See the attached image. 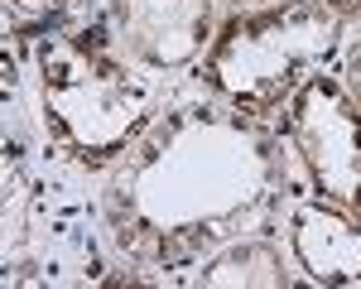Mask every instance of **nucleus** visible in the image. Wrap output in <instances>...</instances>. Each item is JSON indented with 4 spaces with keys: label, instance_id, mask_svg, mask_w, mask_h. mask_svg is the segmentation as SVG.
I'll return each instance as SVG.
<instances>
[{
    "label": "nucleus",
    "instance_id": "nucleus-7",
    "mask_svg": "<svg viewBox=\"0 0 361 289\" xmlns=\"http://www.w3.org/2000/svg\"><path fill=\"white\" fill-rule=\"evenodd\" d=\"M193 285H270V289H284L294 285V270L284 260V246H275L270 231H250V236H236L217 246L212 256L197 260V275Z\"/></svg>",
    "mask_w": 361,
    "mask_h": 289
},
{
    "label": "nucleus",
    "instance_id": "nucleus-8",
    "mask_svg": "<svg viewBox=\"0 0 361 289\" xmlns=\"http://www.w3.org/2000/svg\"><path fill=\"white\" fill-rule=\"evenodd\" d=\"M342 82H347V92H352V102L361 111V15L347 34V49H342Z\"/></svg>",
    "mask_w": 361,
    "mask_h": 289
},
{
    "label": "nucleus",
    "instance_id": "nucleus-10",
    "mask_svg": "<svg viewBox=\"0 0 361 289\" xmlns=\"http://www.w3.org/2000/svg\"><path fill=\"white\" fill-rule=\"evenodd\" d=\"M226 5H236V10H255V5H275V0H226Z\"/></svg>",
    "mask_w": 361,
    "mask_h": 289
},
{
    "label": "nucleus",
    "instance_id": "nucleus-6",
    "mask_svg": "<svg viewBox=\"0 0 361 289\" xmlns=\"http://www.w3.org/2000/svg\"><path fill=\"white\" fill-rule=\"evenodd\" d=\"M289 256L308 285H361V212L328 198H289Z\"/></svg>",
    "mask_w": 361,
    "mask_h": 289
},
{
    "label": "nucleus",
    "instance_id": "nucleus-5",
    "mask_svg": "<svg viewBox=\"0 0 361 289\" xmlns=\"http://www.w3.org/2000/svg\"><path fill=\"white\" fill-rule=\"evenodd\" d=\"M102 29L116 39V49L154 73L202 63L217 34L212 0H102Z\"/></svg>",
    "mask_w": 361,
    "mask_h": 289
},
{
    "label": "nucleus",
    "instance_id": "nucleus-1",
    "mask_svg": "<svg viewBox=\"0 0 361 289\" xmlns=\"http://www.w3.org/2000/svg\"><path fill=\"white\" fill-rule=\"evenodd\" d=\"M294 178L284 144L246 111L222 102H183L111 164L102 222L140 270H183L217 246L270 231Z\"/></svg>",
    "mask_w": 361,
    "mask_h": 289
},
{
    "label": "nucleus",
    "instance_id": "nucleus-9",
    "mask_svg": "<svg viewBox=\"0 0 361 289\" xmlns=\"http://www.w3.org/2000/svg\"><path fill=\"white\" fill-rule=\"evenodd\" d=\"M63 0H10V10H34V15H54Z\"/></svg>",
    "mask_w": 361,
    "mask_h": 289
},
{
    "label": "nucleus",
    "instance_id": "nucleus-4",
    "mask_svg": "<svg viewBox=\"0 0 361 289\" xmlns=\"http://www.w3.org/2000/svg\"><path fill=\"white\" fill-rule=\"evenodd\" d=\"M284 140L318 198L361 212V111L342 78L323 68L284 102Z\"/></svg>",
    "mask_w": 361,
    "mask_h": 289
},
{
    "label": "nucleus",
    "instance_id": "nucleus-3",
    "mask_svg": "<svg viewBox=\"0 0 361 289\" xmlns=\"http://www.w3.org/2000/svg\"><path fill=\"white\" fill-rule=\"evenodd\" d=\"M357 15L361 0H275L236 10L217 25L197 78L222 106L265 121L342 54Z\"/></svg>",
    "mask_w": 361,
    "mask_h": 289
},
{
    "label": "nucleus",
    "instance_id": "nucleus-2",
    "mask_svg": "<svg viewBox=\"0 0 361 289\" xmlns=\"http://www.w3.org/2000/svg\"><path fill=\"white\" fill-rule=\"evenodd\" d=\"M39 116L63 159L111 169L159 121V102L106 29L78 25L39 44Z\"/></svg>",
    "mask_w": 361,
    "mask_h": 289
}]
</instances>
